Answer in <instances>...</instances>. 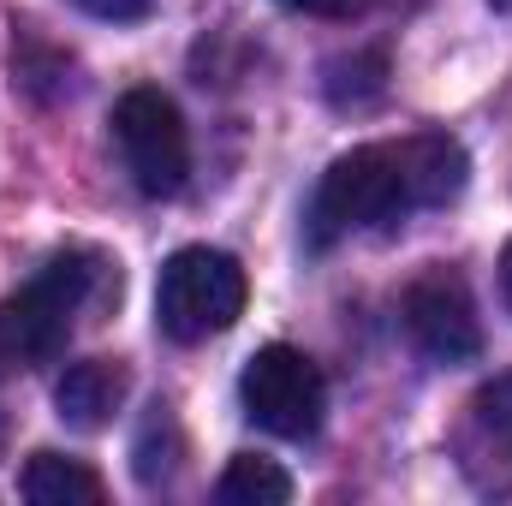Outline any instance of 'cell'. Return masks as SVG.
Masks as SVG:
<instances>
[{"label": "cell", "instance_id": "6da1fadb", "mask_svg": "<svg viewBox=\"0 0 512 506\" xmlns=\"http://www.w3.org/2000/svg\"><path fill=\"white\" fill-rule=\"evenodd\" d=\"M465 179H471L465 143L447 131H411L399 143H358L322 173L310 197V245L328 251L346 233L393 227L417 209H441L465 191Z\"/></svg>", "mask_w": 512, "mask_h": 506}, {"label": "cell", "instance_id": "7a4b0ae2", "mask_svg": "<svg viewBox=\"0 0 512 506\" xmlns=\"http://www.w3.org/2000/svg\"><path fill=\"white\" fill-rule=\"evenodd\" d=\"M120 286V274L108 268V256L96 251H60L48 256L6 304H0V334H6V352L12 364H54L78 328V316L90 310L96 292Z\"/></svg>", "mask_w": 512, "mask_h": 506}, {"label": "cell", "instance_id": "3957f363", "mask_svg": "<svg viewBox=\"0 0 512 506\" xmlns=\"http://www.w3.org/2000/svg\"><path fill=\"white\" fill-rule=\"evenodd\" d=\"M251 304V280L239 268V256L215 251V245H185L161 262L155 280V322L167 340L179 346H203L215 334H227Z\"/></svg>", "mask_w": 512, "mask_h": 506}, {"label": "cell", "instance_id": "277c9868", "mask_svg": "<svg viewBox=\"0 0 512 506\" xmlns=\"http://www.w3.org/2000/svg\"><path fill=\"white\" fill-rule=\"evenodd\" d=\"M114 143L126 155V173L143 197H179L191 179V131L185 114L173 108V96H161L155 84H137L114 102Z\"/></svg>", "mask_w": 512, "mask_h": 506}, {"label": "cell", "instance_id": "5b68a950", "mask_svg": "<svg viewBox=\"0 0 512 506\" xmlns=\"http://www.w3.org/2000/svg\"><path fill=\"white\" fill-rule=\"evenodd\" d=\"M239 399H245V417L256 429L280 435V441H310L328 417V381L322 370L298 352V346H262L251 352L245 376H239Z\"/></svg>", "mask_w": 512, "mask_h": 506}, {"label": "cell", "instance_id": "8992f818", "mask_svg": "<svg viewBox=\"0 0 512 506\" xmlns=\"http://www.w3.org/2000/svg\"><path fill=\"white\" fill-rule=\"evenodd\" d=\"M405 334L423 358L435 364H471L483 352V322H477V298L465 286V274L453 268H423L411 286H405Z\"/></svg>", "mask_w": 512, "mask_h": 506}, {"label": "cell", "instance_id": "52a82bcc", "mask_svg": "<svg viewBox=\"0 0 512 506\" xmlns=\"http://www.w3.org/2000/svg\"><path fill=\"white\" fill-rule=\"evenodd\" d=\"M126 393H131V376L120 358H84V364H72L66 376L54 381V411H60V423L96 435V429L114 423Z\"/></svg>", "mask_w": 512, "mask_h": 506}, {"label": "cell", "instance_id": "ba28073f", "mask_svg": "<svg viewBox=\"0 0 512 506\" xmlns=\"http://www.w3.org/2000/svg\"><path fill=\"white\" fill-rule=\"evenodd\" d=\"M18 489L36 506H102V495H108L102 477L84 459H66V453H30Z\"/></svg>", "mask_w": 512, "mask_h": 506}, {"label": "cell", "instance_id": "9c48e42d", "mask_svg": "<svg viewBox=\"0 0 512 506\" xmlns=\"http://www.w3.org/2000/svg\"><path fill=\"white\" fill-rule=\"evenodd\" d=\"M215 501L221 506H286L292 501V477L262 459V453H233L221 483H215Z\"/></svg>", "mask_w": 512, "mask_h": 506}, {"label": "cell", "instance_id": "30bf717a", "mask_svg": "<svg viewBox=\"0 0 512 506\" xmlns=\"http://www.w3.org/2000/svg\"><path fill=\"white\" fill-rule=\"evenodd\" d=\"M382 90H387V54L382 48L340 54V60H328V72H322V96H328L334 108H370V102H382Z\"/></svg>", "mask_w": 512, "mask_h": 506}, {"label": "cell", "instance_id": "8fae6325", "mask_svg": "<svg viewBox=\"0 0 512 506\" xmlns=\"http://www.w3.org/2000/svg\"><path fill=\"white\" fill-rule=\"evenodd\" d=\"M477 417H483V429L512 453V370L507 376H495L483 393H477Z\"/></svg>", "mask_w": 512, "mask_h": 506}, {"label": "cell", "instance_id": "7c38bea8", "mask_svg": "<svg viewBox=\"0 0 512 506\" xmlns=\"http://www.w3.org/2000/svg\"><path fill=\"white\" fill-rule=\"evenodd\" d=\"M72 6L90 12V18H102V24H137V18H149L155 0H72Z\"/></svg>", "mask_w": 512, "mask_h": 506}, {"label": "cell", "instance_id": "4fadbf2b", "mask_svg": "<svg viewBox=\"0 0 512 506\" xmlns=\"http://www.w3.org/2000/svg\"><path fill=\"white\" fill-rule=\"evenodd\" d=\"M286 12H304V18H364L376 0H280Z\"/></svg>", "mask_w": 512, "mask_h": 506}, {"label": "cell", "instance_id": "5bb4252c", "mask_svg": "<svg viewBox=\"0 0 512 506\" xmlns=\"http://www.w3.org/2000/svg\"><path fill=\"white\" fill-rule=\"evenodd\" d=\"M501 298H507V310H512V239H507V251H501Z\"/></svg>", "mask_w": 512, "mask_h": 506}, {"label": "cell", "instance_id": "9a60e30c", "mask_svg": "<svg viewBox=\"0 0 512 506\" xmlns=\"http://www.w3.org/2000/svg\"><path fill=\"white\" fill-rule=\"evenodd\" d=\"M0 364H12V352H6V334H0Z\"/></svg>", "mask_w": 512, "mask_h": 506}, {"label": "cell", "instance_id": "2e32d148", "mask_svg": "<svg viewBox=\"0 0 512 506\" xmlns=\"http://www.w3.org/2000/svg\"><path fill=\"white\" fill-rule=\"evenodd\" d=\"M495 6H512V0H495Z\"/></svg>", "mask_w": 512, "mask_h": 506}]
</instances>
